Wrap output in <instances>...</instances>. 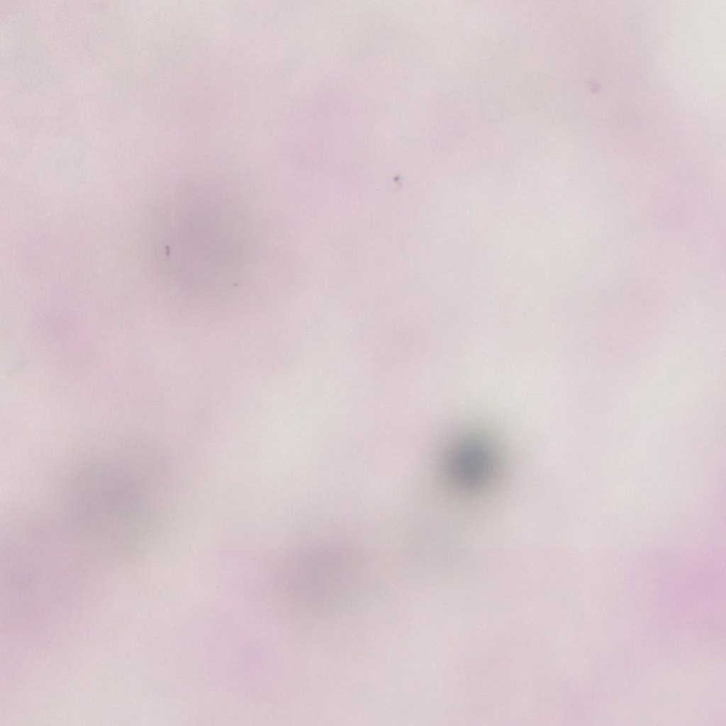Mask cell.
<instances>
[{"mask_svg": "<svg viewBox=\"0 0 726 726\" xmlns=\"http://www.w3.org/2000/svg\"><path fill=\"white\" fill-rule=\"evenodd\" d=\"M484 454L482 447L476 444L468 445L462 449L457 467L464 479L474 481L484 474L486 467Z\"/></svg>", "mask_w": 726, "mask_h": 726, "instance_id": "6da1fadb", "label": "cell"}]
</instances>
